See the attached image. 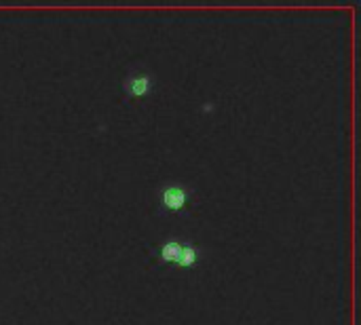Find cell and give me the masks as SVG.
<instances>
[{
    "mask_svg": "<svg viewBox=\"0 0 361 325\" xmlns=\"http://www.w3.org/2000/svg\"><path fill=\"white\" fill-rule=\"evenodd\" d=\"M159 197V207L167 214H178L184 211L190 205L192 192L188 186H184L182 182H167L159 188L157 192Z\"/></svg>",
    "mask_w": 361,
    "mask_h": 325,
    "instance_id": "1",
    "label": "cell"
},
{
    "mask_svg": "<svg viewBox=\"0 0 361 325\" xmlns=\"http://www.w3.org/2000/svg\"><path fill=\"white\" fill-rule=\"evenodd\" d=\"M154 91V76L148 70L135 68L129 70L125 80H123V93L127 99H146Z\"/></svg>",
    "mask_w": 361,
    "mask_h": 325,
    "instance_id": "2",
    "label": "cell"
},
{
    "mask_svg": "<svg viewBox=\"0 0 361 325\" xmlns=\"http://www.w3.org/2000/svg\"><path fill=\"white\" fill-rule=\"evenodd\" d=\"M182 250H184V241H180V239H165L152 254H154V258H159V262L176 264L178 266Z\"/></svg>",
    "mask_w": 361,
    "mask_h": 325,
    "instance_id": "3",
    "label": "cell"
}]
</instances>
